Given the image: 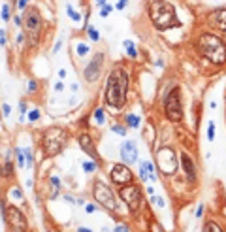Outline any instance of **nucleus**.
I'll use <instances>...</instances> for the list:
<instances>
[{"label": "nucleus", "instance_id": "f257e3e1", "mask_svg": "<svg viewBox=\"0 0 226 232\" xmlns=\"http://www.w3.org/2000/svg\"><path fill=\"white\" fill-rule=\"evenodd\" d=\"M126 93H128V74L123 68L111 70V74L105 83V102L113 110H121L126 102Z\"/></svg>", "mask_w": 226, "mask_h": 232}, {"label": "nucleus", "instance_id": "f03ea898", "mask_svg": "<svg viewBox=\"0 0 226 232\" xmlns=\"http://www.w3.org/2000/svg\"><path fill=\"white\" fill-rule=\"evenodd\" d=\"M147 11H149L153 25L158 30H170L181 26V21L177 19V11H175L173 4L166 2V0H151Z\"/></svg>", "mask_w": 226, "mask_h": 232}, {"label": "nucleus", "instance_id": "7ed1b4c3", "mask_svg": "<svg viewBox=\"0 0 226 232\" xmlns=\"http://www.w3.org/2000/svg\"><path fill=\"white\" fill-rule=\"evenodd\" d=\"M198 49L213 64H224L226 62V44L218 36H215V34L203 32L198 38Z\"/></svg>", "mask_w": 226, "mask_h": 232}, {"label": "nucleus", "instance_id": "20e7f679", "mask_svg": "<svg viewBox=\"0 0 226 232\" xmlns=\"http://www.w3.org/2000/svg\"><path fill=\"white\" fill-rule=\"evenodd\" d=\"M23 25H25V34L28 38V44L36 45L41 30V17L36 8H26L23 13Z\"/></svg>", "mask_w": 226, "mask_h": 232}, {"label": "nucleus", "instance_id": "39448f33", "mask_svg": "<svg viewBox=\"0 0 226 232\" xmlns=\"http://www.w3.org/2000/svg\"><path fill=\"white\" fill-rule=\"evenodd\" d=\"M68 142V134L62 128L59 126H53V128H49L44 136V151L47 155H59L62 149H64V145Z\"/></svg>", "mask_w": 226, "mask_h": 232}, {"label": "nucleus", "instance_id": "423d86ee", "mask_svg": "<svg viewBox=\"0 0 226 232\" xmlns=\"http://www.w3.org/2000/svg\"><path fill=\"white\" fill-rule=\"evenodd\" d=\"M164 111L166 117L173 123H179L183 119V106H181V98H179V89H172L164 100Z\"/></svg>", "mask_w": 226, "mask_h": 232}, {"label": "nucleus", "instance_id": "0eeeda50", "mask_svg": "<svg viewBox=\"0 0 226 232\" xmlns=\"http://www.w3.org/2000/svg\"><path fill=\"white\" fill-rule=\"evenodd\" d=\"M157 162L160 172L164 174H175L177 172V155H175L173 147H160L157 151Z\"/></svg>", "mask_w": 226, "mask_h": 232}, {"label": "nucleus", "instance_id": "6e6552de", "mask_svg": "<svg viewBox=\"0 0 226 232\" xmlns=\"http://www.w3.org/2000/svg\"><path fill=\"white\" fill-rule=\"evenodd\" d=\"M93 191H94V198L98 200V204H100V206H104L105 209L115 212V209L119 208L115 194H113V191H111V189L105 185V183H102V181H94Z\"/></svg>", "mask_w": 226, "mask_h": 232}, {"label": "nucleus", "instance_id": "1a4fd4ad", "mask_svg": "<svg viewBox=\"0 0 226 232\" xmlns=\"http://www.w3.org/2000/svg\"><path fill=\"white\" fill-rule=\"evenodd\" d=\"M13 230H25L26 228V217L17 206H8L6 208V221Z\"/></svg>", "mask_w": 226, "mask_h": 232}, {"label": "nucleus", "instance_id": "9d476101", "mask_svg": "<svg viewBox=\"0 0 226 232\" xmlns=\"http://www.w3.org/2000/svg\"><path fill=\"white\" fill-rule=\"evenodd\" d=\"M119 194H121V198L124 200V204H126L130 209H138V208H139V204H141V189H139L138 185L123 187Z\"/></svg>", "mask_w": 226, "mask_h": 232}, {"label": "nucleus", "instance_id": "9b49d317", "mask_svg": "<svg viewBox=\"0 0 226 232\" xmlns=\"http://www.w3.org/2000/svg\"><path fill=\"white\" fill-rule=\"evenodd\" d=\"M109 178L113 179V183H117V185H130L132 183V179H134V175L130 172V168L126 166V164H115L111 168V172H109Z\"/></svg>", "mask_w": 226, "mask_h": 232}, {"label": "nucleus", "instance_id": "f8f14e48", "mask_svg": "<svg viewBox=\"0 0 226 232\" xmlns=\"http://www.w3.org/2000/svg\"><path fill=\"white\" fill-rule=\"evenodd\" d=\"M102 64H104V55L102 53H96L93 60L85 66V79L87 81H96L100 77V70H102Z\"/></svg>", "mask_w": 226, "mask_h": 232}, {"label": "nucleus", "instance_id": "ddd939ff", "mask_svg": "<svg viewBox=\"0 0 226 232\" xmlns=\"http://www.w3.org/2000/svg\"><path fill=\"white\" fill-rule=\"evenodd\" d=\"M121 159L123 162H128V164H134L138 160V147L134 140H128L121 145Z\"/></svg>", "mask_w": 226, "mask_h": 232}, {"label": "nucleus", "instance_id": "4468645a", "mask_svg": "<svg viewBox=\"0 0 226 232\" xmlns=\"http://www.w3.org/2000/svg\"><path fill=\"white\" fill-rule=\"evenodd\" d=\"M207 21H209V25L215 26V29L226 32V8H217V10H213V11L209 13Z\"/></svg>", "mask_w": 226, "mask_h": 232}, {"label": "nucleus", "instance_id": "2eb2a0df", "mask_svg": "<svg viewBox=\"0 0 226 232\" xmlns=\"http://www.w3.org/2000/svg\"><path fill=\"white\" fill-rule=\"evenodd\" d=\"M79 147L89 155L93 160H100V157H98V151L94 149V144H93V140H90L89 134H81L79 136Z\"/></svg>", "mask_w": 226, "mask_h": 232}, {"label": "nucleus", "instance_id": "dca6fc26", "mask_svg": "<svg viewBox=\"0 0 226 232\" xmlns=\"http://www.w3.org/2000/svg\"><path fill=\"white\" fill-rule=\"evenodd\" d=\"M181 164H183V168H185V174H187L188 181H194V179H196V168H194L192 159H190L187 153L181 155Z\"/></svg>", "mask_w": 226, "mask_h": 232}, {"label": "nucleus", "instance_id": "f3484780", "mask_svg": "<svg viewBox=\"0 0 226 232\" xmlns=\"http://www.w3.org/2000/svg\"><path fill=\"white\" fill-rule=\"evenodd\" d=\"M124 121L128 126H132V128H136V126H139V117L136 113H128V115H124Z\"/></svg>", "mask_w": 226, "mask_h": 232}, {"label": "nucleus", "instance_id": "a211bd4d", "mask_svg": "<svg viewBox=\"0 0 226 232\" xmlns=\"http://www.w3.org/2000/svg\"><path fill=\"white\" fill-rule=\"evenodd\" d=\"M93 117H94V121H96L98 125H102V123L105 121V115H104V110H102V108H96L94 113H93Z\"/></svg>", "mask_w": 226, "mask_h": 232}, {"label": "nucleus", "instance_id": "6ab92c4d", "mask_svg": "<svg viewBox=\"0 0 226 232\" xmlns=\"http://www.w3.org/2000/svg\"><path fill=\"white\" fill-rule=\"evenodd\" d=\"M15 155H17V164L23 168V166H26V155H25V149L21 151V149H15Z\"/></svg>", "mask_w": 226, "mask_h": 232}, {"label": "nucleus", "instance_id": "aec40b11", "mask_svg": "<svg viewBox=\"0 0 226 232\" xmlns=\"http://www.w3.org/2000/svg\"><path fill=\"white\" fill-rule=\"evenodd\" d=\"M203 232H222V228L218 227L217 223L209 221V223H206V227H203Z\"/></svg>", "mask_w": 226, "mask_h": 232}, {"label": "nucleus", "instance_id": "412c9836", "mask_svg": "<svg viewBox=\"0 0 226 232\" xmlns=\"http://www.w3.org/2000/svg\"><path fill=\"white\" fill-rule=\"evenodd\" d=\"M139 178L141 179H149V164H147V162L139 164Z\"/></svg>", "mask_w": 226, "mask_h": 232}, {"label": "nucleus", "instance_id": "4be33fe9", "mask_svg": "<svg viewBox=\"0 0 226 232\" xmlns=\"http://www.w3.org/2000/svg\"><path fill=\"white\" fill-rule=\"evenodd\" d=\"M124 47H126V53H128L130 57H136V55H138V51H136V45H134V42L126 40V42H124Z\"/></svg>", "mask_w": 226, "mask_h": 232}, {"label": "nucleus", "instance_id": "5701e85b", "mask_svg": "<svg viewBox=\"0 0 226 232\" xmlns=\"http://www.w3.org/2000/svg\"><path fill=\"white\" fill-rule=\"evenodd\" d=\"M66 11H68V15L70 17H72V21H75V23H77V21H81V15H79V13H77V11H74V8H72V6H66Z\"/></svg>", "mask_w": 226, "mask_h": 232}, {"label": "nucleus", "instance_id": "b1692460", "mask_svg": "<svg viewBox=\"0 0 226 232\" xmlns=\"http://www.w3.org/2000/svg\"><path fill=\"white\" fill-rule=\"evenodd\" d=\"M10 17H11V13H10V6H8V4H2V21H4V23H8Z\"/></svg>", "mask_w": 226, "mask_h": 232}, {"label": "nucleus", "instance_id": "393cba45", "mask_svg": "<svg viewBox=\"0 0 226 232\" xmlns=\"http://www.w3.org/2000/svg\"><path fill=\"white\" fill-rule=\"evenodd\" d=\"M207 140L209 142L215 140V123L213 121H209V125H207Z\"/></svg>", "mask_w": 226, "mask_h": 232}, {"label": "nucleus", "instance_id": "a878e982", "mask_svg": "<svg viewBox=\"0 0 226 232\" xmlns=\"http://www.w3.org/2000/svg\"><path fill=\"white\" fill-rule=\"evenodd\" d=\"M98 168V162H89V160H85L83 162V170L85 172H94Z\"/></svg>", "mask_w": 226, "mask_h": 232}, {"label": "nucleus", "instance_id": "bb28decb", "mask_svg": "<svg viewBox=\"0 0 226 232\" xmlns=\"http://www.w3.org/2000/svg\"><path fill=\"white\" fill-rule=\"evenodd\" d=\"M87 32H89V38H90V40H94V42H98V40H100V32H98V30H94L93 26H89V29H87Z\"/></svg>", "mask_w": 226, "mask_h": 232}, {"label": "nucleus", "instance_id": "cd10ccee", "mask_svg": "<svg viewBox=\"0 0 226 232\" xmlns=\"http://www.w3.org/2000/svg\"><path fill=\"white\" fill-rule=\"evenodd\" d=\"M151 202L154 204V206H158V208H164V198H160V196H154V194H151Z\"/></svg>", "mask_w": 226, "mask_h": 232}, {"label": "nucleus", "instance_id": "c85d7f7f", "mask_svg": "<svg viewBox=\"0 0 226 232\" xmlns=\"http://www.w3.org/2000/svg\"><path fill=\"white\" fill-rule=\"evenodd\" d=\"M87 53H89V45H83V44L77 45V55H79V57H85Z\"/></svg>", "mask_w": 226, "mask_h": 232}, {"label": "nucleus", "instance_id": "c756f323", "mask_svg": "<svg viewBox=\"0 0 226 232\" xmlns=\"http://www.w3.org/2000/svg\"><path fill=\"white\" fill-rule=\"evenodd\" d=\"M25 155H26V168H32V153H30V149H28V147H26V149H25Z\"/></svg>", "mask_w": 226, "mask_h": 232}, {"label": "nucleus", "instance_id": "7c9ffc66", "mask_svg": "<svg viewBox=\"0 0 226 232\" xmlns=\"http://www.w3.org/2000/svg\"><path fill=\"white\" fill-rule=\"evenodd\" d=\"M40 119V111L38 110H32L30 113H28V121H38Z\"/></svg>", "mask_w": 226, "mask_h": 232}, {"label": "nucleus", "instance_id": "2f4dec72", "mask_svg": "<svg viewBox=\"0 0 226 232\" xmlns=\"http://www.w3.org/2000/svg\"><path fill=\"white\" fill-rule=\"evenodd\" d=\"M149 164V179L151 181H157V174H154V166H153V162H147Z\"/></svg>", "mask_w": 226, "mask_h": 232}, {"label": "nucleus", "instance_id": "473e14b6", "mask_svg": "<svg viewBox=\"0 0 226 232\" xmlns=\"http://www.w3.org/2000/svg\"><path fill=\"white\" fill-rule=\"evenodd\" d=\"M111 130H113V132H117V134H121V136H124V134H126V130L123 128V126H119V125H113V126H111Z\"/></svg>", "mask_w": 226, "mask_h": 232}, {"label": "nucleus", "instance_id": "72a5a7b5", "mask_svg": "<svg viewBox=\"0 0 226 232\" xmlns=\"http://www.w3.org/2000/svg\"><path fill=\"white\" fill-rule=\"evenodd\" d=\"M19 111H21V121H23L25 111H26V102H19Z\"/></svg>", "mask_w": 226, "mask_h": 232}, {"label": "nucleus", "instance_id": "f704fd0d", "mask_svg": "<svg viewBox=\"0 0 226 232\" xmlns=\"http://www.w3.org/2000/svg\"><path fill=\"white\" fill-rule=\"evenodd\" d=\"M126 4H128V0H119V2L115 4V8H117V10H124Z\"/></svg>", "mask_w": 226, "mask_h": 232}, {"label": "nucleus", "instance_id": "c9c22d12", "mask_svg": "<svg viewBox=\"0 0 226 232\" xmlns=\"http://www.w3.org/2000/svg\"><path fill=\"white\" fill-rule=\"evenodd\" d=\"M109 11H111V6H104L102 11H100V15H102V17H108V15H109Z\"/></svg>", "mask_w": 226, "mask_h": 232}, {"label": "nucleus", "instance_id": "e433bc0d", "mask_svg": "<svg viewBox=\"0 0 226 232\" xmlns=\"http://www.w3.org/2000/svg\"><path fill=\"white\" fill-rule=\"evenodd\" d=\"M2 111H4V115L8 117V115L11 113V108H10V104H6V102H4V104H2Z\"/></svg>", "mask_w": 226, "mask_h": 232}, {"label": "nucleus", "instance_id": "4c0bfd02", "mask_svg": "<svg viewBox=\"0 0 226 232\" xmlns=\"http://www.w3.org/2000/svg\"><path fill=\"white\" fill-rule=\"evenodd\" d=\"M113 232H128V227L126 224H119V227L113 228Z\"/></svg>", "mask_w": 226, "mask_h": 232}, {"label": "nucleus", "instance_id": "58836bf2", "mask_svg": "<svg viewBox=\"0 0 226 232\" xmlns=\"http://www.w3.org/2000/svg\"><path fill=\"white\" fill-rule=\"evenodd\" d=\"M62 47V38H59V42H56V45L53 47V55H56V53H59V49Z\"/></svg>", "mask_w": 226, "mask_h": 232}, {"label": "nucleus", "instance_id": "ea45409f", "mask_svg": "<svg viewBox=\"0 0 226 232\" xmlns=\"http://www.w3.org/2000/svg\"><path fill=\"white\" fill-rule=\"evenodd\" d=\"M85 209H87V213H94L96 212V206H94V204H87Z\"/></svg>", "mask_w": 226, "mask_h": 232}, {"label": "nucleus", "instance_id": "a19ab883", "mask_svg": "<svg viewBox=\"0 0 226 232\" xmlns=\"http://www.w3.org/2000/svg\"><path fill=\"white\" fill-rule=\"evenodd\" d=\"M11 194H13V198H17V200H21V198H23V194H21V191H19V189H13V191H11Z\"/></svg>", "mask_w": 226, "mask_h": 232}, {"label": "nucleus", "instance_id": "79ce46f5", "mask_svg": "<svg viewBox=\"0 0 226 232\" xmlns=\"http://www.w3.org/2000/svg\"><path fill=\"white\" fill-rule=\"evenodd\" d=\"M26 2H28V0H19V2H17L19 10H23V11H25V6H26Z\"/></svg>", "mask_w": 226, "mask_h": 232}, {"label": "nucleus", "instance_id": "37998d69", "mask_svg": "<svg viewBox=\"0 0 226 232\" xmlns=\"http://www.w3.org/2000/svg\"><path fill=\"white\" fill-rule=\"evenodd\" d=\"M0 44H2V45H6V32H4V30L0 32Z\"/></svg>", "mask_w": 226, "mask_h": 232}, {"label": "nucleus", "instance_id": "c03bdc74", "mask_svg": "<svg viewBox=\"0 0 226 232\" xmlns=\"http://www.w3.org/2000/svg\"><path fill=\"white\" fill-rule=\"evenodd\" d=\"M202 213H203V206H198V209H196V217H202Z\"/></svg>", "mask_w": 226, "mask_h": 232}, {"label": "nucleus", "instance_id": "a18cd8bd", "mask_svg": "<svg viewBox=\"0 0 226 232\" xmlns=\"http://www.w3.org/2000/svg\"><path fill=\"white\" fill-rule=\"evenodd\" d=\"M28 91H30V93H32V91H36V83H34V81L28 83Z\"/></svg>", "mask_w": 226, "mask_h": 232}, {"label": "nucleus", "instance_id": "49530a36", "mask_svg": "<svg viewBox=\"0 0 226 232\" xmlns=\"http://www.w3.org/2000/svg\"><path fill=\"white\" fill-rule=\"evenodd\" d=\"M62 89H64V85H62V83H56V85H55V91H56V93H60Z\"/></svg>", "mask_w": 226, "mask_h": 232}, {"label": "nucleus", "instance_id": "de8ad7c7", "mask_svg": "<svg viewBox=\"0 0 226 232\" xmlns=\"http://www.w3.org/2000/svg\"><path fill=\"white\" fill-rule=\"evenodd\" d=\"M51 183H53L56 189H59V185H60V183H59V179H56V178H51Z\"/></svg>", "mask_w": 226, "mask_h": 232}, {"label": "nucleus", "instance_id": "09e8293b", "mask_svg": "<svg viewBox=\"0 0 226 232\" xmlns=\"http://www.w3.org/2000/svg\"><path fill=\"white\" fill-rule=\"evenodd\" d=\"M94 2H96L98 6H102V8H104V6H108V4H105V0H94Z\"/></svg>", "mask_w": 226, "mask_h": 232}, {"label": "nucleus", "instance_id": "8fccbe9b", "mask_svg": "<svg viewBox=\"0 0 226 232\" xmlns=\"http://www.w3.org/2000/svg\"><path fill=\"white\" fill-rule=\"evenodd\" d=\"M59 76L60 77H66V70H59Z\"/></svg>", "mask_w": 226, "mask_h": 232}, {"label": "nucleus", "instance_id": "3c124183", "mask_svg": "<svg viewBox=\"0 0 226 232\" xmlns=\"http://www.w3.org/2000/svg\"><path fill=\"white\" fill-rule=\"evenodd\" d=\"M77 232H93V230H89V228H83V227H81V228H77Z\"/></svg>", "mask_w": 226, "mask_h": 232}]
</instances>
